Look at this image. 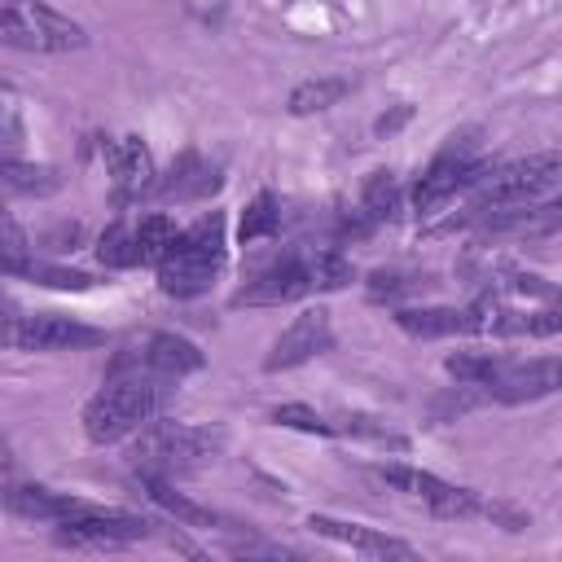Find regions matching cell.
I'll use <instances>...</instances> for the list:
<instances>
[{"instance_id":"cell-1","label":"cell","mask_w":562,"mask_h":562,"mask_svg":"<svg viewBox=\"0 0 562 562\" xmlns=\"http://www.w3.org/2000/svg\"><path fill=\"white\" fill-rule=\"evenodd\" d=\"M356 281L351 259H342L338 250H294L285 259H277L272 268H263L255 281H246L233 303L237 307H281L307 294H325V290H342Z\"/></svg>"},{"instance_id":"cell-2","label":"cell","mask_w":562,"mask_h":562,"mask_svg":"<svg viewBox=\"0 0 562 562\" xmlns=\"http://www.w3.org/2000/svg\"><path fill=\"white\" fill-rule=\"evenodd\" d=\"M167 400L162 378L149 373H114L88 404H83V435L92 443H119L149 426Z\"/></svg>"},{"instance_id":"cell-3","label":"cell","mask_w":562,"mask_h":562,"mask_svg":"<svg viewBox=\"0 0 562 562\" xmlns=\"http://www.w3.org/2000/svg\"><path fill=\"white\" fill-rule=\"evenodd\" d=\"M224 215L211 211L198 224H189L180 233V241L171 246V255L158 263V285L171 299H198L215 285V277L224 272Z\"/></svg>"},{"instance_id":"cell-4","label":"cell","mask_w":562,"mask_h":562,"mask_svg":"<svg viewBox=\"0 0 562 562\" xmlns=\"http://www.w3.org/2000/svg\"><path fill=\"white\" fill-rule=\"evenodd\" d=\"M220 452V435L206 426H189V422H149L136 430L132 443V465L136 474H162V479H180L202 470L206 461H215Z\"/></svg>"},{"instance_id":"cell-5","label":"cell","mask_w":562,"mask_h":562,"mask_svg":"<svg viewBox=\"0 0 562 562\" xmlns=\"http://www.w3.org/2000/svg\"><path fill=\"white\" fill-rule=\"evenodd\" d=\"M553 189H562V149H544V154H527L505 167H487L479 176V184L470 189V206L474 211L531 206V202L549 198Z\"/></svg>"},{"instance_id":"cell-6","label":"cell","mask_w":562,"mask_h":562,"mask_svg":"<svg viewBox=\"0 0 562 562\" xmlns=\"http://www.w3.org/2000/svg\"><path fill=\"white\" fill-rule=\"evenodd\" d=\"M0 40L22 53H75L88 44V31L40 0H4Z\"/></svg>"},{"instance_id":"cell-7","label":"cell","mask_w":562,"mask_h":562,"mask_svg":"<svg viewBox=\"0 0 562 562\" xmlns=\"http://www.w3.org/2000/svg\"><path fill=\"white\" fill-rule=\"evenodd\" d=\"M501 299L479 294L465 307H400L395 325L413 338H452V334H496Z\"/></svg>"},{"instance_id":"cell-8","label":"cell","mask_w":562,"mask_h":562,"mask_svg":"<svg viewBox=\"0 0 562 562\" xmlns=\"http://www.w3.org/2000/svg\"><path fill=\"white\" fill-rule=\"evenodd\" d=\"M483 171H487V162H483L474 149L457 145V136H452V145H448L443 154H435V162H430V167L422 171V180L413 184V211H417V215H435L443 202H452L457 193L474 189Z\"/></svg>"},{"instance_id":"cell-9","label":"cell","mask_w":562,"mask_h":562,"mask_svg":"<svg viewBox=\"0 0 562 562\" xmlns=\"http://www.w3.org/2000/svg\"><path fill=\"white\" fill-rule=\"evenodd\" d=\"M149 518L140 514H123V509H79L70 518L57 522L53 540L57 544H70V549H119V544H132V540H145L149 536Z\"/></svg>"},{"instance_id":"cell-10","label":"cell","mask_w":562,"mask_h":562,"mask_svg":"<svg viewBox=\"0 0 562 562\" xmlns=\"http://www.w3.org/2000/svg\"><path fill=\"white\" fill-rule=\"evenodd\" d=\"M378 479L391 483L395 492H408V496H422L430 505L435 518H474L483 514V501L479 492L470 487H457L430 470H413V465H378Z\"/></svg>"},{"instance_id":"cell-11","label":"cell","mask_w":562,"mask_h":562,"mask_svg":"<svg viewBox=\"0 0 562 562\" xmlns=\"http://www.w3.org/2000/svg\"><path fill=\"white\" fill-rule=\"evenodd\" d=\"M4 338L18 351H75V347H97L105 334L57 312H35V316H9Z\"/></svg>"},{"instance_id":"cell-12","label":"cell","mask_w":562,"mask_h":562,"mask_svg":"<svg viewBox=\"0 0 562 562\" xmlns=\"http://www.w3.org/2000/svg\"><path fill=\"white\" fill-rule=\"evenodd\" d=\"M127 369L162 378V382H180L184 373L202 369V351H198V342H189L180 334H149L145 342H136L127 356L114 360V373H127Z\"/></svg>"},{"instance_id":"cell-13","label":"cell","mask_w":562,"mask_h":562,"mask_svg":"<svg viewBox=\"0 0 562 562\" xmlns=\"http://www.w3.org/2000/svg\"><path fill=\"white\" fill-rule=\"evenodd\" d=\"M334 347V325H329V312L325 307H303L272 342L263 369L277 373V369H294V364H307L316 356H325Z\"/></svg>"},{"instance_id":"cell-14","label":"cell","mask_w":562,"mask_h":562,"mask_svg":"<svg viewBox=\"0 0 562 562\" xmlns=\"http://www.w3.org/2000/svg\"><path fill=\"white\" fill-rule=\"evenodd\" d=\"M562 391V356H536V360H501L487 395L501 404H527L540 395Z\"/></svg>"},{"instance_id":"cell-15","label":"cell","mask_w":562,"mask_h":562,"mask_svg":"<svg viewBox=\"0 0 562 562\" xmlns=\"http://www.w3.org/2000/svg\"><path fill=\"white\" fill-rule=\"evenodd\" d=\"M110 176H114V198L119 202H132V198L158 189L154 158H149V149H145L140 136H123V140L110 145Z\"/></svg>"},{"instance_id":"cell-16","label":"cell","mask_w":562,"mask_h":562,"mask_svg":"<svg viewBox=\"0 0 562 562\" xmlns=\"http://www.w3.org/2000/svg\"><path fill=\"white\" fill-rule=\"evenodd\" d=\"M307 527H312L316 536H325V540H338V544L364 553V558H413V544H404V540H395V536H382V531H373V527H360V522H338V518L312 514Z\"/></svg>"},{"instance_id":"cell-17","label":"cell","mask_w":562,"mask_h":562,"mask_svg":"<svg viewBox=\"0 0 562 562\" xmlns=\"http://www.w3.org/2000/svg\"><path fill=\"white\" fill-rule=\"evenodd\" d=\"M9 509L22 514V518H40V522H61L79 509H88L83 501L75 496H61V492H48V487H9Z\"/></svg>"},{"instance_id":"cell-18","label":"cell","mask_w":562,"mask_h":562,"mask_svg":"<svg viewBox=\"0 0 562 562\" xmlns=\"http://www.w3.org/2000/svg\"><path fill=\"white\" fill-rule=\"evenodd\" d=\"M180 233H184V228H176V220L162 215V211L140 215V220H136V263H140V268H158V263L171 255V246L180 241Z\"/></svg>"},{"instance_id":"cell-19","label":"cell","mask_w":562,"mask_h":562,"mask_svg":"<svg viewBox=\"0 0 562 562\" xmlns=\"http://www.w3.org/2000/svg\"><path fill=\"white\" fill-rule=\"evenodd\" d=\"M351 92V83L347 79H338V75H321V79H303L294 92H290V114H321V110H329V105H338L342 97Z\"/></svg>"},{"instance_id":"cell-20","label":"cell","mask_w":562,"mask_h":562,"mask_svg":"<svg viewBox=\"0 0 562 562\" xmlns=\"http://www.w3.org/2000/svg\"><path fill=\"white\" fill-rule=\"evenodd\" d=\"M140 487H145V496H149L154 505H162L171 518H180V522H189V527H206V522H215L202 505H193L184 492H176L171 479H162V474H140Z\"/></svg>"},{"instance_id":"cell-21","label":"cell","mask_w":562,"mask_h":562,"mask_svg":"<svg viewBox=\"0 0 562 562\" xmlns=\"http://www.w3.org/2000/svg\"><path fill=\"white\" fill-rule=\"evenodd\" d=\"M215 184H220L215 167H206L198 154H184V158L171 167V180H162L158 189H162L167 198H198V193H211Z\"/></svg>"},{"instance_id":"cell-22","label":"cell","mask_w":562,"mask_h":562,"mask_svg":"<svg viewBox=\"0 0 562 562\" xmlns=\"http://www.w3.org/2000/svg\"><path fill=\"white\" fill-rule=\"evenodd\" d=\"M97 259L105 268H140L136 263V220H119L97 237Z\"/></svg>"},{"instance_id":"cell-23","label":"cell","mask_w":562,"mask_h":562,"mask_svg":"<svg viewBox=\"0 0 562 562\" xmlns=\"http://www.w3.org/2000/svg\"><path fill=\"white\" fill-rule=\"evenodd\" d=\"M364 220L369 224H382V220H395L400 215V184L391 171H373L364 180V202H360Z\"/></svg>"},{"instance_id":"cell-24","label":"cell","mask_w":562,"mask_h":562,"mask_svg":"<svg viewBox=\"0 0 562 562\" xmlns=\"http://www.w3.org/2000/svg\"><path fill=\"white\" fill-rule=\"evenodd\" d=\"M0 176H4V189H9V193H35V198H44V193H53V189L61 184V176H57L53 167L18 162V158H9V162L0 167Z\"/></svg>"},{"instance_id":"cell-25","label":"cell","mask_w":562,"mask_h":562,"mask_svg":"<svg viewBox=\"0 0 562 562\" xmlns=\"http://www.w3.org/2000/svg\"><path fill=\"white\" fill-rule=\"evenodd\" d=\"M281 224V211H277V198L263 189L250 198V206L241 211V224H237V237L241 241H259V237H272Z\"/></svg>"},{"instance_id":"cell-26","label":"cell","mask_w":562,"mask_h":562,"mask_svg":"<svg viewBox=\"0 0 562 562\" xmlns=\"http://www.w3.org/2000/svg\"><path fill=\"white\" fill-rule=\"evenodd\" d=\"M13 277H31L35 285H53V290H92L97 277L92 272H75V268H53L44 259H26Z\"/></svg>"},{"instance_id":"cell-27","label":"cell","mask_w":562,"mask_h":562,"mask_svg":"<svg viewBox=\"0 0 562 562\" xmlns=\"http://www.w3.org/2000/svg\"><path fill=\"white\" fill-rule=\"evenodd\" d=\"M505 356H487V351H461V356H448V373L457 382H470V386H492L496 369H501Z\"/></svg>"},{"instance_id":"cell-28","label":"cell","mask_w":562,"mask_h":562,"mask_svg":"<svg viewBox=\"0 0 562 562\" xmlns=\"http://www.w3.org/2000/svg\"><path fill=\"white\" fill-rule=\"evenodd\" d=\"M272 422L277 426H290V430H307V435H334V422L321 417L307 404H281V408H272Z\"/></svg>"},{"instance_id":"cell-29","label":"cell","mask_w":562,"mask_h":562,"mask_svg":"<svg viewBox=\"0 0 562 562\" xmlns=\"http://www.w3.org/2000/svg\"><path fill=\"white\" fill-rule=\"evenodd\" d=\"M26 259H31V255H26V237H22L18 220H13V215H4V272L13 277Z\"/></svg>"},{"instance_id":"cell-30","label":"cell","mask_w":562,"mask_h":562,"mask_svg":"<svg viewBox=\"0 0 562 562\" xmlns=\"http://www.w3.org/2000/svg\"><path fill=\"white\" fill-rule=\"evenodd\" d=\"M404 119H408V105H404V110H395V114H391V119H386V114H382V119H378V123H373V127H378V132H395V127H400V123H404Z\"/></svg>"},{"instance_id":"cell-31","label":"cell","mask_w":562,"mask_h":562,"mask_svg":"<svg viewBox=\"0 0 562 562\" xmlns=\"http://www.w3.org/2000/svg\"><path fill=\"white\" fill-rule=\"evenodd\" d=\"M540 224H544V228H553V224H562V198L544 206V220H540Z\"/></svg>"}]
</instances>
